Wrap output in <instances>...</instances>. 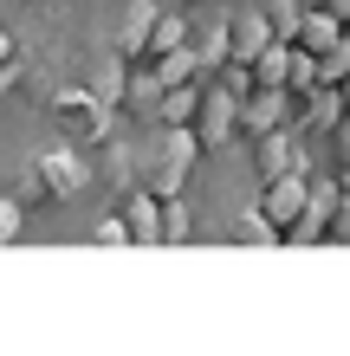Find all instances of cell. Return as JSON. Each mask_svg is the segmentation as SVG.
Here are the masks:
<instances>
[{
  "mask_svg": "<svg viewBox=\"0 0 350 356\" xmlns=\"http://www.w3.org/2000/svg\"><path fill=\"white\" fill-rule=\"evenodd\" d=\"M337 201H344V188H337V181H312V188H305V207H299V220L285 227L279 240H299V246L324 240V227L337 220Z\"/></svg>",
  "mask_w": 350,
  "mask_h": 356,
  "instance_id": "7a4b0ae2",
  "label": "cell"
},
{
  "mask_svg": "<svg viewBox=\"0 0 350 356\" xmlns=\"http://www.w3.org/2000/svg\"><path fill=\"white\" fill-rule=\"evenodd\" d=\"M156 19H162L156 0H130V13H123V26H117V52H123V58H150Z\"/></svg>",
  "mask_w": 350,
  "mask_h": 356,
  "instance_id": "8992f818",
  "label": "cell"
},
{
  "mask_svg": "<svg viewBox=\"0 0 350 356\" xmlns=\"http://www.w3.org/2000/svg\"><path fill=\"white\" fill-rule=\"evenodd\" d=\"M97 240H104V246H117V240H130V227H123V214H104V220H97Z\"/></svg>",
  "mask_w": 350,
  "mask_h": 356,
  "instance_id": "603a6c76",
  "label": "cell"
},
{
  "mask_svg": "<svg viewBox=\"0 0 350 356\" xmlns=\"http://www.w3.org/2000/svg\"><path fill=\"white\" fill-rule=\"evenodd\" d=\"M52 117H58L65 136H97V130H104V111H97V97H85V91H65L52 104Z\"/></svg>",
  "mask_w": 350,
  "mask_h": 356,
  "instance_id": "9c48e42d",
  "label": "cell"
},
{
  "mask_svg": "<svg viewBox=\"0 0 350 356\" xmlns=\"http://www.w3.org/2000/svg\"><path fill=\"white\" fill-rule=\"evenodd\" d=\"M299 104H305V117H312V123H331V130H337V117H344V91H337V85L299 91Z\"/></svg>",
  "mask_w": 350,
  "mask_h": 356,
  "instance_id": "9a60e30c",
  "label": "cell"
},
{
  "mask_svg": "<svg viewBox=\"0 0 350 356\" xmlns=\"http://www.w3.org/2000/svg\"><path fill=\"white\" fill-rule=\"evenodd\" d=\"M162 240H189V207H182V195H162Z\"/></svg>",
  "mask_w": 350,
  "mask_h": 356,
  "instance_id": "ffe728a7",
  "label": "cell"
},
{
  "mask_svg": "<svg viewBox=\"0 0 350 356\" xmlns=\"http://www.w3.org/2000/svg\"><path fill=\"white\" fill-rule=\"evenodd\" d=\"M13 234H19V201L0 195V240H13Z\"/></svg>",
  "mask_w": 350,
  "mask_h": 356,
  "instance_id": "cb8c5ba5",
  "label": "cell"
},
{
  "mask_svg": "<svg viewBox=\"0 0 350 356\" xmlns=\"http://www.w3.org/2000/svg\"><path fill=\"white\" fill-rule=\"evenodd\" d=\"M331 234H337V240H350V195L337 201V220H331Z\"/></svg>",
  "mask_w": 350,
  "mask_h": 356,
  "instance_id": "d4e9b609",
  "label": "cell"
},
{
  "mask_svg": "<svg viewBox=\"0 0 350 356\" xmlns=\"http://www.w3.org/2000/svg\"><path fill=\"white\" fill-rule=\"evenodd\" d=\"M344 78H350V33L318 58V85H344Z\"/></svg>",
  "mask_w": 350,
  "mask_h": 356,
  "instance_id": "ac0fdd59",
  "label": "cell"
},
{
  "mask_svg": "<svg viewBox=\"0 0 350 356\" xmlns=\"http://www.w3.org/2000/svg\"><path fill=\"white\" fill-rule=\"evenodd\" d=\"M337 91H344V111H350V78H344V85H337Z\"/></svg>",
  "mask_w": 350,
  "mask_h": 356,
  "instance_id": "83f0119b",
  "label": "cell"
},
{
  "mask_svg": "<svg viewBox=\"0 0 350 356\" xmlns=\"http://www.w3.org/2000/svg\"><path fill=\"white\" fill-rule=\"evenodd\" d=\"M292 91H273V85H253L240 97V130L246 136H266V130H285V117H292Z\"/></svg>",
  "mask_w": 350,
  "mask_h": 356,
  "instance_id": "3957f363",
  "label": "cell"
},
{
  "mask_svg": "<svg viewBox=\"0 0 350 356\" xmlns=\"http://www.w3.org/2000/svg\"><path fill=\"white\" fill-rule=\"evenodd\" d=\"M39 175H46V188H58V195H65V188L85 181V162H78L72 149H46V156H39Z\"/></svg>",
  "mask_w": 350,
  "mask_h": 356,
  "instance_id": "4fadbf2b",
  "label": "cell"
},
{
  "mask_svg": "<svg viewBox=\"0 0 350 356\" xmlns=\"http://www.w3.org/2000/svg\"><path fill=\"white\" fill-rule=\"evenodd\" d=\"M123 227H130V240L156 246L162 240V195H130L123 201Z\"/></svg>",
  "mask_w": 350,
  "mask_h": 356,
  "instance_id": "7c38bea8",
  "label": "cell"
},
{
  "mask_svg": "<svg viewBox=\"0 0 350 356\" xmlns=\"http://www.w3.org/2000/svg\"><path fill=\"white\" fill-rule=\"evenodd\" d=\"M337 188H344V195H350V169H344V175H337Z\"/></svg>",
  "mask_w": 350,
  "mask_h": 356,
  "instance_id": "f1b7e54d",
  "label": "cell"
},
{
  "mask_svg": "<svg viewBox=\"0 0 350 356\" xmlns=\"http://www.w3.org/2000/svg\"><path fill=\"white\" fill-rule=\"evenodd\" d=\"M240 240H260V246H273V240H279V227H273V220H266L260 207H253V214L240 220Z\"/></svg>",
  "mask_w": 350,
  "mask_h": 356,
  "instance_id": "7402d4cb",
  "label": "cell"
},
{
  "mask_svg": "<svg viewBox=\"0 0 350 356\" xmlns=\"http://www.w3.org/2000/svg\"><path fill=\"white\" fill-rule=\"evenodd\" d=\"M156 117L169 123V130H195V117H201V85L189 78V85H169L162 91V104H156Z\"/></svg>",
  "mask_w": 350,
  "mask_h": 356,
  "instance_id": "8fae6325",
  "label": "cell"
},
{
  "mask_svg": "<svg viewBox=\"0 0 350 356\" xmlns=\"http://www.w3.org/2000/svg\"><path fill=\"white\" fill-rule=\"evenodd\" d=\"M266 46H273V19L266 13H240L228 26V58H240V65H253Z\"/></svg>",
  "mask_w": 350,
  "mask_h": 356,
  "instance_id": "ba28073f",
  "label": "cell"
},
{
  "mask_svg": "<svg viewBox=\"0 0 350 356\" xmlns=\"http://www.w3.org/2000/svg\"><path fill=\"white\" fill-rule=\"evenodd\" d=\"M175 46H189V19H182V13H162L156 19V39H150V58L156 52H175Z\"/></svg>",
  "mask_w": 350,
  "mask_h": 356,
  "instance_id": "e0dca14e",
  "label": "cell"
},
{
  "mask_svg": "<svg viewBox=\"0 0 350 356\" xmlns=\"http://www.w3.org/2000/svg\"><path fill=\"white\" fill-rule=\"evenodd\" d=\"M253 169H260V181L292 175V169H299V143L285 136V130H266V136H253Z\"/></svg>",
  "mask_w": 350,
  "mask_h": 356,
  "instance_id": "52a82bcc",
  "label": "cell"
},
{
  "mask_svg": "<svg viewBox=\"0 0 350 356\" xmlns=\"http://www.w3.org/2000/svg\"><path fill=\"white\" fill-rule=\"evenodd\" d=\"M285 72H292V46L285 39H273L260 58H253V85H273V91H285Z\"/></svg>",
  "mask_w": 350,
  "mask_h": 356,
  "instance_id": "5bb4252c",
  "label": "cell"
},
{
  "mask_svg": "<svg viewBox=\"0 0 350 356\" xmlns=\"http://www.w3.org/2000/svg\"><path fill=\"white\" fill-rule=\"evenodd\" d=\"M195 156H201V136H195V130H162V143H156V175H150V195H182V181H189Z\"/></svg>",
  "mask_w": 350,
  "mask_h": 356,
  "instance_id": "6da1fadb",
  "label": "cell"
},
{
  "mask_svg": "<svg viewBox=\"0 0 350 356\" xmlns=\"http://www.w3.org/2000/svg\"><path fill=\"white\" fill-rule=\"evenodd\" d=\"M195 65H201V58H195V46L156 52V78H162V91H169V85H189V78H195Z\"/></svg>",
  "mask_w": 350,
  "mask_h": 356,
  "instance_id": "2e32d148",
  "label": "cell"
},
{
  "mask_svg": "<svg viewBox=\"0 0 350 356\" xmlns=\"http://www.w3.org/2000/svg\"><path fill=\"white\" fill-rule=\"evenodd\" d=\"M337 39H344V26H337L331 13H324V7H305V19H299V33H292V46H299V52H312V58H324V52L337 46Z\"/></svg>",
  "mask_w": 350,
  "mask_h": 356,
  "instance_id": "30bf717a",
  "label": "cell"
},
{
  "mask_svg": "<svg viewBox=\"0 0 350 356\" xmlns=\"http://www.w3.org/2000/svg\"><path fill=\"white\" fill-rule=\"evenodd\" d=\"M324 13H331V19H337V26L350 33V0H324Z\"/></svg>",
  "mask_w": 350,
  "mask_h": 356,
  "instance_id": "484cf974",
  "label": "cell"
},
{
  "mask_svg": "<svg viewBox=\"0 0 350 356\" xmlns=\"http://www.w3.org/2000/svg\"><path fill=\"white\" fill-rule=\"evenodd\" d=\"M266 19H273V39H285V46H292V33H299L305 7H299V0H273V7H266Z\"/></svg>",
  "mask_w": 350,
  "mask_h": 356,
  "instance_id": "d6986e66",
  "label": "cell"
},
{
  "mask_svg": "<svg viewBox=\"0 0 350 356\" xmlns=\"http://www.w3.org/2000/svg\"><path fill=\"white\" fill-rule=\"evenodd\" d=\"M305 188H312V181H305V169H292V175H273V181H266V195H260V214L273 220L279 234L299 220V207H305Z\"/></svg>",
  "mask_w": 350,
  "mask_h": 356,
  "instance_id": "5b68a950",
  "label": "cell"
},
{
  "mask_svg": "<svg viewBox=\"0 0 350 356\" xmlns=\"http://www.w3.org/2000/svg\"><path fill=\"white\" fill-rule=\"evenodd\" d=\"M240 130V97L234 91H201V117H195V136H201V149H208V143H228Z\"/></svg>",
  "mask_w": 350,
  "mask_h": 356,
  "instance_id": "277c9868",
  "label": "cell"
},
{
  "mask_svg": "<svg viewBox=\"0 0 350 356\" xmlns=\"http://www.w3.org/2000/svg\"><path fill=\"white\" fill-rule=\"evenodd\" d=\"M7 65H13V39L0 33V72H7Z\"/></svg>",
  "mask_w": 350,
  "mask_h": 356,
  "instance_id": "4316f807",
  "label": "cell"
},
{
  "mask_svg": "<svg viewBox=\"0 0 350 356\" xmlns=\"http://www.w3.org/2000/svg\"><path fill=\"white\" fill-rule=\"evenodd\" d=\"M156 104H162V78H156V72L130 78V111H156Z\"/></svg>",
  "mask_w": 350,
  "mask_h": 356,
  "instance_id": "44dd1931",
  "label": "cell"
}]
</instances>
